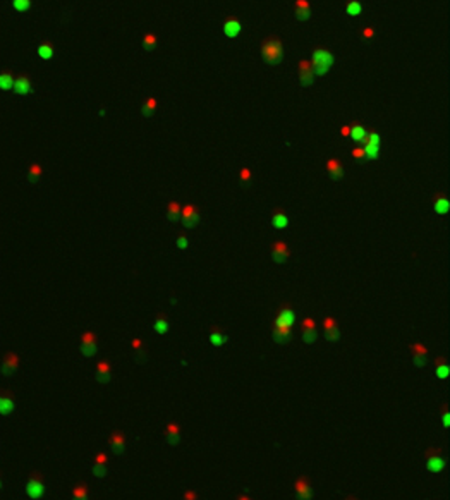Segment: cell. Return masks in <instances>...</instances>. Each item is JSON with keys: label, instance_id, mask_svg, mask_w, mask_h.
<instances>
[{"label": "cell", "instance_id": "1", "mask_svg": "<svg viewBox=\"0 0 450 500\" xmlns=\"http://www.w3.org/2000/svg\"><path fill=\"white\" fill-rule=\"evenodd\" d=\"M261 57L266 64L277 66L284 59V47L279 38H268L261 45Z\"/></svg>", "mask_w": 450, "mask_h": 500}, {"label": "cell", "instance_id": "2", "mask_svg": "<svg viewBox=\"0 0 450 500\" xmlns=\"http://www.w3.org/2000/svg\"><path fill=\"white\" fill-rule=\"evenodd\" d=\"M311 64H313V69L316 76H323V74L328 72V69L333 64V55L327 50H314Z\"/></svg>", "mask_w": 450, "mask_h": 500}, {"label": "cell", "instance_id": "3", "mask_svg": "<svg viewBox=\"0 0 450 500\" xmlns=\"http://www.w3.org/2000/svg\"><path fill=\"white\" fill-rule=\"evenodd\" d=\"M79 348H81V353L84 356L91 357L96 354V335L91 334V332H86V334L81 335V341H79Z\"/></svg>", "mask_w": 450, "mask_h": 500}, {"label": "cell", "instance_id": "4", "mask_svg": "<svg viewBox=\"0 0 450 500\" xmlns=\"http://www.w3.org/2000/svg\"><path fill=\"white\" fill-rule=\"evenodd\" d=\"M378 151H380V136L376 133H371L365 141V153L368 158L375 160L378 158Z\"/></svg>", "mask_w": 450, "mask_h": 500}, {"label": "cell", "instance_id": "5", "mask_svg": "<svg viewBox=\"0 0 450 500\" xmlns=\"http://www.w3.org/2000/svg\"><path fill=\"white\" fill-rule=\"evenodd\" d=\"M181 218H182V223H184V227H187V229H191V227H196L198 222H200V212H198L196 207H193V205H187V207L182 208Z\"/></svg>", "mask_w": 450, "mask_h": 500}, {"label": "cell", "instance_id": "6", "mask_svg": "<svg viewBox=\"0 0 450 500\" xmlns=\"http://www.w3.org/2000/svg\"><path fill=\"white\" fill-rule=\"evenodd\" d=\"M314 79V69L309 61H301L299 62V81L302 86H309Z\"/></svg>", "mask_w": 450, "mask_h": 500}, {"label": "cell", "instance_id": "7", "mask_svg": "<svg viewBox=\"0 0 450 500\" xmlns=\"http://www.w3.org/2000/svg\"><path fill=\"white\" fill-rule=\"evenodd\" d=\"M316 337H318V334H316V323H314L311 318L302 320V339H304V342L311 344V342L316 341Z\"/></svg>", "mask_w": 450, "mask_h": 500}, {"label": "cell", "instance_id": "8", "mask_svg": "<svg viewBox=\"0 0 450 500\" xmlns=\"http://www.w3.org/2000/svg\"><path fill=\"white\" fill-rule=\"evenodd\" d=\"M294 492H296V495H298V499H301V500H309L311 497H313V490H311V487H309V483H307L306 478H299L298 481H296Z\"/></svg>", "mask_w": 450, "mask_h": 500}, {"label": "cell", "instance_id": "9", "mask_svg": "<svg viewBox=\"0 0 450 500\" xmlns=\"http://www.w3.org/2000/svg\"><path fill=\"white\" fill-rule=\"evenodd\" d=\"M411 353H412V361H414L416 366H425L426 364V356H428V349L421 344H412L411 348Z\"/></svg>", "mask_w": 450, "mask_h": 500}, {"label": "cell", "instance_id": "10", "mask_svg": "<svg viewBox=\"0 0 450 500\" xmlns=\"http://www.w3.org/2000/svg\"><path fill=\"white\" fill-rule=\"evenodd\" d=\"M26 494H28L31 499H40L41 495L45 494V483L38 478L29 480L28 485H26Z\"/></svg>", "mask_w": 450, "mask_h": 500}, {"label": "cell", "instance_id": "11", "mask_svg": "<svg viewBox=\"0 0 450 500\" xmlns=\"http://www.w3.org/2000/svg\"><path fill=\"white\" fill-rule=\"evenodd\" d=\"M272 258L277 261V263H284L287 258H289V248L286 242L279 241L273 244V249H272Z\"/></svg>", "mask_w": 450, "mask_h": 500}, {"label": "cell", "instance_id": "12", "mask_svg": "<svg viewBox=\"0 0 450 500\" xmlns=\"http://www.w3.org/2000/svg\"><path fill=\"white\" fill-rule=\"evenodd\" d=\"M294 320H296V316H294V311L292 309H282L280 311V315L277 316V320H275V327H284V328H292V323H294Z\"/></svg>", "mask_w": 450, "mask_h": 500}, {"label": "cell", "instance_id": "13", "mask_svg": "<svg viewBox=\"0 0 450 500\" xmlns=\"http://www.w3.org/2000/svg\"><path fill=\"white\" fill-rule=\"evenodd\" d=\"M107 456L105 454H96L95 459H93V475L102 478V476L107 475Z\"/></svg>", "mask_w": 450, "mask_h": 500}, {"label": "cell", "instance_id": "14", "mask_svg": "<svg viewBox=\"0 0 450 500\" xmlns=\"http://www.w3.org/2000/svg\"><path fill=\"white\" fill-rule=\"evenodd\" d=\"M95 371H96V380L102 382V383H107L108 380H110L112 366H110V363H107V361H100V363L95 366Z\"/></svg>", "mask_w": 450, "mask_h": 500}, {"label": "cell", "instance_id": "15", "mask_svg": "<svg viewBox=\"0 0 450 500\" xmlns=\"http://www.w3.org/2000/svg\"><path fill=\"white\" fill-rule=\"evenodd\" d=\"M110 447H112V450H114L115 454H124V450H126V438H124V435L122 433H119V431H115V433H112L110 435Z\"/></svg>", "mask_w": 450, "mask_h": 500}, {"label": "cell", "instance_id": "16", "mask_svg": "<svg viewBox=\"0 0 450 500\" xmlns=\"http://www.w3.org/2000/svg\"><path fill=\"white\" fill-rule=\"evenodd\" d=\"M296 17L299 21H307L311 16V7H309V2L307 0H298L296 2Z\"/></svg>", "mask_w": 450, "mask_h": 500}, {"label": "cell", "instance_id": "17", "mask_svg": "<svg viewBox=\"0 0 450 500\" xmlns=\"http://www.w3.org/2000/svg\"><path fill=\"white\" fill-rule=\"evenodd\" d=\"M19 366V359L14 353H9L3 359V375H14Z\"/></svg>", "mask_w": 450, "mask_h": 500}, {"label": "cell", "instance_id": "18", "mask_svg": "<svg viewBox=\"0 0 450 500\" xmlns=\"http://www.w3.org/2000/svg\"><path fill=\"white\" fill-rule=\"evenodd\" d=\"M349 138H351L352 141H356V143H365L366 138H368V131L363 128V126L354 124L351 128V134H349Z\"/></svg>", "mask_w": 450, "mask_h": 500}, {"label": "cell", "instance_id": "19", "mask_svg": "<svg viewBox=\"0 0 450 500\" xmlns=\"http://www.w3.org/2000/svg\"><path fill=\"white\" fill-rule=\"evenodd\" d=\"M327 169H328V172H330V175H332L333 181H339V179H342L344 169H342V165H340V162H339V160H337V158L328 160Z\"/></svg>", "mask_w": 450, "mask_h": 500}, {"label": "cell", "instance_id": "20", "mask_svg": "<svg viewBox=\"0 0 450 500\" xmlns=\"http://www.w3.org/2000/svg\"><path fill=\"white\" fill-rule=\"evenodd\" d=\"M224 33H225V36H228V38H235V36L241 33V24H239V21L228 19L224 24Z\"/></svg>", "mask_w": 450, "mask_h": 500}, {"label": "cell", "instance_id": "21", "mask_svg": "<svg viewBox=\"0 0 450 500\" xmlns=\"http://www.w3.org/2000/svg\"><path fill=\"white\" fill-rule=\"evenodd\" d=\"M165 438H167V442L170 443V445L179 443V440H181V431H179L177 425H168L167 430H165Z\"/></svg>", "mask_w": 450, "mask_h": 500}, {"label": "cell", "instance_id": "22", "mask_svg": "<svg viewBox=\"0 0 450 500\" xmlns=\"http://www.w3.org/2000/svg\"><path fill=\"white\" fill-rule=\"evenodd\" d=\"M426 466H428V469L431 473H440L442 469H444L445 462L440 456H430L428 461H426Z\"/></svg>", "mask_w": 450, "mask_h": 500}, {"label": "cell", "instance_id": "23", "mask_svg": "<svg viewBox=\"0 0 450 500\" xmlns=\"http://www.w3.org/2000/svg\"><path fill=\"white\" fill-rule=\"evenodd\" d=\"M273 339H275L279 344H286L289 339H291V328L275 327V330H273Z\"/></svg>", "mask_w": 450, "mask_h": 500}, {"label": "cell", "instance_id": "24", "mask_svg": "<svg viewBox=\"0 0 450 500\" xmlns=\"http://www.w3.org/2000/svg\"><path fill=\"white\" fill-rule=\"evenodd\" d=\"M449 210H450V201L447 198H442V196L437 198V201H435V212L444 215V214H447Z\"/></svg>", "mask_w": 450, "mask_h": 500}, {"label": "cell", "instance_id": "25", "mask_svg": "<svg viewBox=\"0 0 450 500\" xmlns=\"http://www.w3.org/2000/svg\"><path fill=\"white\" fill-rule=\"evenodd\" d=\"M14 89H16V93H19V95H26V93H29L31 84H29L28 77H21V79H17L16 83H14Z\"/></svg>", "mask_w": 450, "mask_h": 500}, {"label": "cell", "instance_id": "26", "mask_svg": "<svg viewBox=\"0 0 450 500\" xmlns=\"http://www.w3.org/2000/svg\"><path fill=\"white\" fill-rule=\"evenodd\" d=\"M181 215H182V210H181V207H179L177 203H170L168 205V212H167V217L170 222H177L179 218H181Z\"/></svg>", "mask_w": 450, "mask_h": 500}, {"label": "cell", "instance_id": "27", "mask_svg": "<svg viewBox=\"0 0 450 500\" xmlns=\"http://www.w3.org/2000/svg\"><path fill=\"white\" fill-rule=\"evenodd\" d=\"M272 223H273V227H275V229H286V227L289 225V218L286 217V214L279 212V214L273 215Z\"/></svg>", "mask_w": 450, "mask_h": 500}, {"label": "cell", "instance_id": "28", "mask_svg": "<svg viewBox=\"0 0 450 500\" xmlns=\"http://www.w3.org/2000/svg\"><path fill=\"white\" fill-rule=\"evenodd\" d=\"M361 10H363V7H361V3L358 2V0H349L347 2V5H346V12L349 14V16H359L361 14Z\"/></svg>", "mask_w": 450, "mask_h": 500}, {"label": "cell", "instance_id": "29", "mask_svg": "<svg viewBox=\"0 0 450 500\" xmlns=\"http://www.w3.org/2000/svg\"><path fill=\"white\" fill-rule=\"evenodd\" d=\"M41 174H43V172H41V167H40V165H36V163H35V165L29 167V170H28V179H29V181H31V182H38L40 179H41Z\"/></svg>", "mask_w": 450, "mask_h": 500}, {"label": "cell", "instance_id": "30", "mask_svg": "<svg viewBox=\"0 0 450 500\" xmlns=\"http://www.w3.org/2000/svg\"><path fill=\"white\" fill-rule=\"evenodd\" d=\"M14 409V402L12 399H7V397H2L0 399V413L2 414H10Z\"/></svg>", "mask_w": 450, "mask_h": 500}, {"label": "cell", "instance_id": "31", "mask_svg": "<svg viewBox=\"0 0 450 500\" xmlns=\"http://www.w3.org/2000/svg\"><path fill=\"white\" fill-rule=\"evenodd\" d=\"M88 494H89V490H88L86 485H77V487H74V490H73L74 499H79V500L88 499Z\"/></svg>", "mask_w": 450, "mask_h": 500}, {"label": "cell", "instance_id": "32", "mask_svg": "<svg viewBox=\"0 0 450 500\" xmlns=\"http://www.w3.org/2000/svg\"><path fill=\"white\" fill-rule=\"evenodd\" d=\"M437 364H438L437 366V376L438 378H447V376L450 375V368L442 359H438Z\"/></svg>", "mask_w": 450, "mask_h": 500}, {"label": "cell", "instance_id": "33", "mask_svg": "<svg viewBox=\"0 0 450 500\" xmlns=\"http://www.w3.org/2000/svg\"><path fill=\"white\" fill-rule=\"evenodd\" d=\"M14 83H16V81H14L12 76H9V74H2V76H0V88L2 89L14 88Z\"/></svg>", "mask_w": 450, "mask_h": 500}, {"label": "cell", "instance_id": "34", "mask_svg": "<svg viewBox=\"0 0 450 500\" xmlns=\"http://www.w3.org/2000/svg\"><path fill=\"white\" fill-rule=\"evenodd\" d=\"M38 54H40L41 59H52V55H54V48H52L48 43H43V45H40Z\"/></svg>", "mask_w": 450, "mask_h": 500}, {"label": "cell", "instance_id": "35", "mask_svg": "<svg viewBox=\"0 0 450 500\" xmlns=\"http://www.w3.org/2000/svg\"><path fill=\"white\" fill-rule=\"evenodd\" d=\"M210 341H212L213 346H222L224 342L227 341V337H225L224 334H220V332H213V334L210 335Z\"/></svg>", "mask_w": 450, "mask_h": 500}, {"label": "cell", "instance_id": "36", "mask_svg": "<svg viewBox=\"0 0 450 500\" xmlns=\"http://www.w3.org/2000/svg\"><path fill=\"white\" fill-rule=\"evenodd\" d=\"M155 330L158 332V334H165V332L168 330V322L163 318V316H160V318L155 322Z\"/></svg>", "mask_w": 450, "mask_h": 500}, {"label": "cell", "instance_id": "37", "mask_svg": "<svg viewBox=\"0 0 450 500\" xmlns=\"http://www.w3.org/2000/svg\"><path fill=\"white\" fill-rule=\"evenodd\" d=\"M156 109V100L155 98H150L148 102L145 103V107H143V114L145 115H151L153 112H155Z\"/></svg>", "mask_w": 450, "mask_h": 500}, {"label": "cell", "instance_id": "38", "mask_svg": "<svg viewBox=\"0 0 450 500\" xmlns=\"http://www.w3.org/2000/svg\"><path fill=\"white\" fill-rule=\"evenodd\" d=\"M14 9L19 10V12H24V10L29 9V0H14L12 2Z\"/></svg>", "mask_w": 450, "mask_h": 500}, {"label": "cell", "instance_id": "39", "mask_svg": "<svg viewBox=\"0 0 450 500\" xmlns=\"http://www.w3.org/2000/svg\"><path fill=\"white\" fill-rule=\"evenodd\" d=\"M339 328L337 327H332V328H328V330H325V337H327V341H337L339 339Z\"/></svg>", "mask_w": 450, "mask_h": 500}, {"label": "cell", "instance_id": "40", "mask_svg": "<svg viewBox=\"0 0 450 500\" xmlns=\"http://www.w3.org/2000/svg\"><path fill=\"white\" fill-rule=\"evenodd\" d=\"M156 45V36L155 35H146L145 36V48L146 50H153Z\"/></svg>", "mask_w": 450, "mask_h": 500}, {"label": "cell", "instance_id": "41", "mask_svg": "<svg viewBox=\"0 0 450 500\" xmlns=\"http://www.w3.org/2000/svg\"><path fill=\"white\" fill-rule=\"evenodd\" d=\"M352 156H354V158H359V160L365 158L366 156L365 148H354V150H352Z\"/></svg>", "mask_w": 450, "mask_h": 500}, {"label": "cell", "instance_id": "42", "mask_svg": "<svg viewBox=\"0 0 450 500\" xmlns=\"http://www.w3.org/2000/svg\"><path fill=\"white\" fill-rule=\"evenodd\" d=\"M332 327H337V323H335V320L333 318H327L323 322V328L325 330H328V328H332Z\"/></svg>", "mask_w": 450, "mask_h": 500}, {"label": "cell", "instance_id": "43", "mask_svg": "<svg viewBox=\"0 0 450 500\" xmlns=\"http://www.w3.org/2000/svg\"><path fill=\"white\" fill-rule=\"evenodd\" d=\"M249 179H251V172H249V170H247V169H242V170H241V181L247 182V181H249Z\"/></svg>", "mask_w": 450, "mask_h": 500}, {"label": "cell", "instance_id": "44", "mask_svg": "<svg viewBox=\"0 0 450 500\" xmlns=\"http://www.w3.org/2000/svg\"><path fill=\"white\" fill-rule=\"evenodd\" d=\"M177 246H179V248H181V249H186V248H187V239H186L184 236L179 237V239H177Z\"/></svg>", "mask_w": 450, "mask_h": 500}, {"label": "cell", "instance_id": "45", "mask_svg": "<svg viewBox=\"0 0 450 500\" xmlns=\"http://www.w3.org/2000/svg\"><path fill=\"white\" fill-rule=\"evenodd\" d=\"M373 35H375V33H373V29H371V28H366L365 33H363V36H365V38H373Z\"/></svg>", "mask_w": 450, "mask_h": 500}, {"label": "cell", "instance_id": "46", "mask_svg": "<svg viewBox=\"0 0 450 500\" xmlns=\"http://www.w3.org/2000/svg\"><path fill=\"white\" fill-rule=\"evenodd\" d=\"M340 134H342V136H349V134H351V128H349V126H344V128L340 129Z\"/></svg>", "mask_w": 450, "mask_h": 500}, {"label": "cell", "instance_id": "47", "mask_svg": "<svg viewBox=\"0 0 450 500\" xmlns=\"http://www.w3.org/2000/svg\"><path fill=\"white\" fill-rule=\"evenodd\" d=\"M444 425H445V427H450V413L445 414V418H444Z\"/></svg>", "mask_w": 450, "mask_h": 500}]
</instances>
